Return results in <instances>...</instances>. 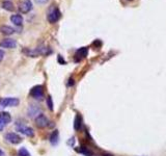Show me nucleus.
I'll return each mask as SVG.
<instances>
[{
  "mask_svg": "<svg viewBox=\"0 0 166 156\" xmlns=\"http://www.w3.org/2000/svg\"><path fill=\"white\" fill-rule=\"evenodd\" d=\"M74 143H75V138H71V140L69 142V145H74Z\"/></svg>",
  "mask_w": 166,
  "mask_h": 156,
  "instance_id": "obj_26",
  "label": "nucleus"
},
{
  "mask_svg": "<svg viewBox=\"0 0 166 156\" xmlns=\"http://www.w3.org/2000/svg\"><path fill=\"white\" fill-rule=\"evenodd\" d=\"M47 106L50 110H53V101H52L51 96H48L47 98Z\"/></svg>",
  "mask_w": 166,
  "mask_h": 156,
  "instance_id": "obj_20",
  "label": "nucleus"
},
{
  "mask_svg": "<svg viewBox=\"0 0 166 156\" xmlns=\"http://www.w3.org/2000/svg\"><path fill=\"white\" fill-rule=\"evenodd\" d=\"M74 84H75V80H74V78H70L69 82H67V87H73Z\"/></svg>",
  "mask_w": 166,
  "mask_h": 156,
  "instance_id": "obj_21",
  "label": "nucleus"
},
{
  "mask_svg": "<svg viewBox=\"0 0 166 156\" xmlns=\"http://www.w3.org/2000/svg\"><path fill=\"white\" fill-rule=\"evenodd\" d=\"M5 140H7L8 143H10V144H14V145H17V144H20L22 142V138L20 135H18L17 133L15 132H8L5 134Z\"/></svg>",
  "mask_w": 166,
  "mask_h": 156,
  "instance_id": "obj_8",
  "label": "nucleus"
},
{
  "mask_svg": "<svg viewBox=\"0 0 166 156\" xmlns=\"http://www.w3.org/2000/svg\"><path fill=\"white\" fill-rule=\"evenodd\" d=\"M30 96L36 100H42L44 98V87L43 85H36L29 92Z\"/></svg>",
  "mask_w": 166,
  "mask_h": 156,
  "instance_id": "obj_5",
  "label": "nucleus"
},
{
  "mask_svg": "<svg viewBox=\"0 0 166 156\" xmlns=\"http://www.w3.org/2000/svg\"><path fill=\"white\" fill-rule=\"evenodd\" d=\"M18 154H19V156H31V155H30V153L28 152V151L26 150L24 147H22L20 150H19Z\"/></svg>",
  "mask_w": 166,
  "mask_h": 156,
  "instance_id": "obj_19",
  "label": "nucleus"
},
{
  "mask_svg": "<svg viewBox=\"0 0 166 156\" xmlns=\"http://www.w3.org/2000/svg\"><path fill=\"white\" fill-rule=\"evenodd\" d=\"M58 61H59V63H62V65H65V63H65L64 59H62V56H60V55H58Z\"/></svg>",
  "mask_w": 166,
  "mask_h": 156,
  "instance_id": "obj_23",
  "label": "nucleus"
},
{
  "mask_svg": "<svg viewBox=\"0 0 166 156\" xmlns=\"http://www.w3.org/2000/svg\"><path fill=\"white\" fill-rule=\"evenodd\" d=\"M88 54V48L87 47H82L80 49H78L75 53V61L79 63L83 58H85Z\"/></svg>",
  "mask_w": 166,
  "mask_h": 156,
  "instance_id": "obj_9",
  "label": "nucleus"
},
{
  "mask_svg": "<svg viewBox=\"0 0 166 156\" xmlns=\"http://www.w3.org/2000/svg\"><path fill=\"white\" fill-rule=\"evenodd\" d=\"M10 21H12L15 25L20 26L22 25V23H23V18H22L21 15H13V16L10 17Z\"/></svg>",
  "mask_w": 166,
  "mask_h": 156,
  "instance_id": "obj_15",
  "label": "nucleus"
},
{
  "mask_svg": "<svg viewBox=\"0 0 166 156\" xmlns=\"http://www.w3.org/2000/svg\"><path fill=\"white\" fill-rule=\"evenodd\" d=\"M0 32L2 34H5V36H10L15 32V29L8 25H1L0 26Z\"/></svg>",
  "mask_w": 166,
  "mask_h": 156,
  "instance_id": "obj_12",
  "label": "nucleus"
},
{
  "mask_svg": "<svg viewBox=\"0 0 166 156\" xmlns=\"http://www.w3.org/2000/svg\"><path fill=\"white\" fill-rule=\"evenodd\" d=\"M16 128H17V131H19V132L26 135V137H32L34 135L33 129L30 128V127H28V126H25V125L22 124V123H16Z\"/></svg>",
  "mask_w": 166,
  "mask_h": 156,
  "instance_id": "obj_3",
  "label": "nucleus"
},
{
  "mask_svg": "<svg viewBox=\"0 0 166 156\" xmlns=\"http://www.w3.org/2000/svg\"><path fill=\"white\" fill-rule=\"evenodd\" d=\"M38 3H45V2H47L48 0H36Z\"/></svg>",
  "mask_w": 166,
  "mask_h": 156,
  "instance_id": "obj_25",
  "label": "nucleus"
},
{
  "mask_svg": "<svg viewBox=\"0 0 166 156\" xmlns=\"http://www.w3.org/2000/svg\"><path fill=\"white\" fill-rule=\"evenodd\" d=\"M36 125L38 128H41V129L46 128L49 125V120H48V118L46 116L40 115L36 118Z\"/></svg>",
  "mask_w": 166,
  "mask_h": 156,
  "instance_id": "obj_7",
  "label": "nucleus"
},
{
  "mask_svg": "<svg viewBox=\"0 0 166 156\" xmlns=\"http://www.w3.org/2000/svg\"><path fill=\"white\" fill-rule=\"evenodd\" d=\"M58 140H59V133H58V131L57 130L53 131L51 133V135H50V143H51V145H53V146L57 145Z\"/></svg>",
  "mask_w": 166,
  "mask_h": 156,
  "instance_id": "obj_14",
  "label": "nucleus"
},
{
  "mask_svg": "<svg viewBox=\"0 0 166 156\" xmlns=\"http://www.w3.org/2000/svg\"><path fill=\"white\" fill-rule=\"evenodd\" d=\"M81 125H82V119L79 115H77L75 118V123H74V128H75V130H80V129H81Z\"/></svg>",
  "mask_w": 166,
  "mask_h": 156,
  "instance_id": "obj_16",
  "label": "nucleus"
},
{
  "mask_svg": "<svg viewBox=\"0 0 166 156\" xmlns=\"http://www.w3.org/2000/svg\"><path fill=\"white\" fill-rule=\"evenodd\" d=\"M0 47L6 48V49H13L17 47V42L13 39H4L0 42Z\"/></svg>",
  "mask_w": 166,
  "mask_h": 156,
  "instance_id": "obj_10",
  "label": "nucleus"
},
{
  "mask_svg": "<svg viewBox=\"0 0 166 156\" xmlns=\"http://www.w3.org/2000/svg\"><path fill=\"white\" fill-rule=\"evenodd\" d=\"M2 7H3L5 10H8V12H13V10H15L14 4H13L10 1H3L2 2Z\"/></svg>",
  "mask_w": 166,
  "mask_h": 156,
  "instance_id": "obj_17",
  "label": "nucleus"
},
{
  "mask_svg": "<svg viewBox=\"0 0 166 156\" xmlns=\"http://www.w3.org/2000/svg\"><path fill=\"white\" fill-rule=\"evenodd\" d=\"M4 55H5V53H4V51H3V50H0V63H1V61L3 60Z\"/></svg>",
  "mask_w": 166,
  "mask_h": 156,
  "instance_id": "obj_22",
  "label": "nucleus"
},
{
  "mask_svg": "<svg viewBox=\"0 0 166 156\" xmlns=\"http://www.w3.org/2000/svg\"><path fill=\"white\" fill-rule=\"evenodd\" d=\"M0 156H5V153H4L2 150H0Z\"/></svg>",
  "mask_w": 166,
  "mask_h": 156,
  "instance_id": "obj_27",
  "label": "nucleus"
},
{
  "mask_svg": "<svg viewBox=\"0 0 166 156\" xmlns=\"http://www.w3.org/2000/svg\"><path fill=\"white\" fill-rule=\"evenodd\" d=\"M51 50L50 48L45 47V46H41V47L36 48L34 50H30L28 51V55L31 56V57H36L39 55H48V54L51 53Z\"/></svg>",
  "mask_w": 166,
  "mask_h": 156,
  "instance_id": "obj_2",
  "label": "nucleus"
},
{
  "mask_svg": "<svg viewBox=\"0 0 166 156\" xmlns=\"http://www.w3.org/2000/svg\"><path fill=\"white\" fill-rule=\"evenodd\" d=\"M77 152L82 153V154H84L85 156H93V152H91L90 150H88L87 148H85V147H83V146L80 149H77Z\"/></svg>",
  "mask_w": 166,
  "mask_h": 156,
  "instance_id": "obj_18",
  "label": "nucleus"
},
{
  "mask_svg": "<svg viewBox=\"0 0 166 156\" xmlns=\"http://www.w3.org/2000/svg\"><path fill=\"white\" fill-rule=\"evenodd\" d=\"M39 111H41L39 106H36V105H30V106L28 107V110H27L28 117L33 118L34 116H39Z\"/></svg>",
  "mask_w": 166,
  "mask_h": 156,
  "instance_id": "obj_11",
  "label": "nucleus"
},
{
  "mask_svg": "<svg viewBox=\"0 0 166 156\" xmlns=\"http://www.w3.org/2000/svg\"><path fill=\"white\" fill-rule=\"evenodd\" d=\"M104 156H112V155H109V154H104Z\"/></svg>",
  "mask_w": 166,
  "mask_h": 156,
  "instance_id": "obj_28",
  "label": "nucleus"
},
{
  "mask_svg": "<svg viewBox=\"0 0 166 156\" xmlns=\"http://www.w3.org/2000/svg\"><path fill=\"white\" fill-rule=\"evenodd\" d=\"M0 120L6 125V124H8V123H10L12 117H10V113H7V111H1V113H0Z\"/></svg>",
  "mask_w": 166,
  "mask_h": 156,
  "instance_id": "obj_13",
  "label": "nucleus"
},
{
  "mask_svg": "<svg viewBox=\"0 0 166 156\" xmlns=\"http://www.w3.org/2000/svg\"><path fill=\"white\" fill-rule=\"evenodd\" d=\"M60 17H62V13L58 10V7L52 5V7L50 8L49 13H48V21L51 24H54L60 19Z\"/></svg>",
  "mask_w": 166,
  "mask_h": 156,
  "instance_id": "obj_1",
  "label": "nucleus"
},
{
  "mask_svg": "<svg viewBox=\"0 0 166 156\" xmlns=\"http://www.w3.org/2000/svg\"><path fill=\"white\" fill-rule=\"evenodd\" d=\"M20 101L18 98H2L0 100V107L3 108V107H10V106H18Z\"/></svg>",
  "mask_w": 166,
  "mask_h": 156,
  "instance_id": "obj_4",
  "label": "nucleus"
},
{
  "mask_svg": "<svg viewBox=\"0 0 166 156\" xmlns=\"http://www.w3.org/2000/svg\"><path fill=\"white\" fill-rule=\"evenodd\" d=\"M4 126H5V124H4V123L2 122L1 120H0V131H2V130H3Z\"/></svg>",
  "mask_w": 166,
  "mask_h": 156,
  "instance_id": "obj_24",
  "label": "nucleus"
},
{
  "mask_svg": "<svg viewBox=\"0 0 166 156\" xmlns=\"http://www.w3.org/2000/svg\"><path fill=\"white\" fill-rule=\"evenodd\" d=\"M19 12L22 14H27L32 10V2L30 0H24L19 3Z\"/></svg>",
  "mask_w": 166,
  "mask_h": 156,
  "instance_id": "obj_6",
  "label": "nucleus"
}]
</instances>
